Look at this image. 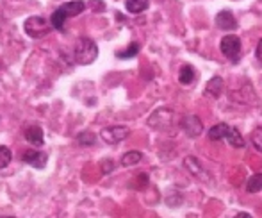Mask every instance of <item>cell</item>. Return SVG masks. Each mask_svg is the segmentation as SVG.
<instances>
[{"instance_id":"6da1fadb","label":"cell","mask_w":262,"mask_h":218,"mask_svg":"<svg viewBox=\"0 0 262 218\" xmlns=\"http://www.w3.org/2000/svg\"><path fill=\"white\" fill-rule=\"evenodd\" d=\"M98 57V47L95 45L93 39L79 38L75 45V59L79 65H90Z\"/></svg>"},{"instance_id":"7a4b0ae2","label":"cell","mask_w":262,"mask_h":218,"mask_svg":"<svg viewBox=\"0 0 262 218\" xmlns=\"http://www.w3.org/2000/svg\"><path fill=\"white\" fill-rule=\"evenodd\" d=\"M177 114L171 109H157L152 116L148 118V127L156 129V131H169L175 122Z\"/></svg>"},{"instance_id":"3957f363","label":"cell","mask_w":262,"mask_h":218,"mask_svg":"<svg viewBox=\"0 0 262 218\" xmlns=\"http://www.w3.org/2000/svg\"><path fill=\"white\" fill-rule=\"evenodd\" d=\"M24 29H25V32H27V36H31V38H34V39H39V38H45L50 32V24L43 16H31L25 20Z\"/></svg>"},{"instance_id":"277c9868","label":"cell","mask_w":262,"mask_h":218,"mask_svg":"<svg viewBox=\"0 0 262 218\" xmlns=\"http://www.w3.org/2000/svg\"><path fill=\"white\" fill-rule=\"evenodd\" d=\"M220 49L225 57H228L230 61H237L239 54H241V39L235 34H227L221 38Z\"/></svg>"},{"instance_id":"5b68a950","label":"cell","mask_w":262,"mask_h":218,"mask_svg":"<svg viewBox=\"0 0 262 218\" xmlns=\"http://www.w3.org/2000/svg\"><path fill=\"white\" fill-rule=\"evenodd\" d=\"M128 134H130L128 127H125V125H113V127L102 129L100 138L104 140L105 143H109V145H116V143L127 140Z\"/></svg>"},{"instance_id":"8992f818","label":"cell","mask_w":262,"mask_h":218,"mask_svg":"<svg viewBox=\"0 0 262 218\" xmlns=\"http://www.w3.org/2000/svg\"><path fill=\"white\" fill-rule=\"evenodd\" d=\"M182 129L186 131V134L189 138H198V136L204 132V124H202L200 116L196 114H191V116H184V120L180 122Z\"/></svg>"},{"instance_id":"52a82bcc","label":"cell","mask_w":262,"mask_h":218,"mask_svg":"<svg viewBox=\"0 0 262 218\" xmlns=\"http://www.w3.org/2000/svg\"><path fill=\"white\" fill-rule=\"evenodd\" d=\"M24 161L27 165L34 166V168H45L47 166V161H49V157H47L45 152H41V150H25L24 152Z\"/></svg>"},{"instance_id":"ba28073f","label":"cell","mask_w":262,"mask_h":218,"mask_svg":"<svg viewBox=\"0 0 262 218\" xmlns=\"http://www.w3.org/2000/svg\"><path fill=\"white\" fill-rule=\"evenodd\" d=\"M216 25L223 31H232V29L237 27V20L230 11H221L216 16Z\"/></svg>"},{"instance_id":"9c48e42d","label":"cell","mask_w":262,"mask_h":218,"mask_svg":"<svg viewBox=\"0 0 262 218\" xmlns=\"http://www.w3.org/2000/svg\"><path fill=\"white\" fill-rule=\"evenodd\" d=\"M184 165H186V168L189 170L191 173H193L194 177H198V179H202V181H209V177H207V172H205V168L200 165V161L196 160V157H186V161H184Z\"/></svg>"},{"instance_id":"30bf717a","label":"cell","mask_w":262,"mask_h":218,"mask_svg":"<svg viewBox=\"0 0 262 218\" xmlns=\"http://www.w3.org/2000/svg\"><path fill=\"white\" fill-rule=\"evenodd\" d=\"M25 140H27L29 143H32V145L41 147L43 145L41 127H39V125H31V127H27V131H25Z\"/></svg>"},{"instance_id":"8fae6325","label":"cell","mask_w":262,"mask_h":218,"mask_svg":"<svg viewBox=\"0 0 262 218\" xmlns=\"http://www.w3.org/2000/svg\"><path fill=\"white\" fill-rule=\"evenodd\" d=\"M221 91H223V79L221 77H212L207 83V86H205V95L217 98L221 95Z\"/></svg>"},{"instance_id":"7c38bea8","label":"cell","mask_w":262,"mask_h":218,"mask_svg":"<svg viewBox=\"0 0 262 218\" xmlns=\"http://www.w3.org/2000/svg\"><path fill=\"white\" fill-rule=\"evenodd\" d=\"M225 140H227V142L230 143L234 149H241V147L245 145V140H243L241 132H239L235 127H230V125H228V131H227V136H225Z\"/></svg>"},{"instance_id":"4fadbf2b","label":"cell","mask_w":262,"mask_h":218,"mask_svg":"<svg viewBox=\"0 0 262 218\" xmlns=\"http://www.w3.org/2000/svg\"><path fill=\"white\" fill-rule=\"evenodd\" d=\"M61 9L66 13V16H77V14H80L84 9H86V4H84L82 0H75V2H66L64 6L61 7Z\"/></svg>"},{"instance_id":"5bb4252c","label":"cell","mask_w":262,"mask_h":218,"mask_svg":"<svg viewBox=\"0 0 262 218\" xmlns=\"http://www.w3.org/2000/svg\"><path fill=\"white\" fill-rule=\"evenodd\" d=\"M194 77H196V72H194V68L191 65H184L182 68H180L179 72V81L180 84H191L194 81Z\"/></svg>"},{"instance_id":"9a60e30c","label":"cell","mask_w":262,"mask_h":218,"mask_svg":"<svg viewBox=\"0 0 262 218\" xmlns=\"http://www.w3.org/2000/svg\"><path fill=\"white\" fill-rule=\"evenodd\" d=\"M127 6V11L132 14H139L143 13L145 9H148V0H127L125 2Z\"/></svg>"},{"instance_id":"2e32d148","label":"cell","mask_w":262,"mask_h":218,"mask_svg":"<svg viewBox=\"0 0 262 218\" xmlns=\"http://www.w3.org/2000/svg\"><path fill=\"white\" fill-rule=\"evenodd\" d=\"M227 131H228V125L227 124L214 125V127L209 131V140H210V142H220V140H225V136H227Z\"/></svg>"},{"instance_id":"e0dca14e","label":"cell","mask_w":262,"mask_h":218,"mask_svg":"<svg viewBox=\"0 0 262 218\" xmlns=\"http://www.w3.org/2000/svg\"><path fill=\"white\" fill-rule=\"evenodd\" d=\"M262 190V173H253L248 181H246V191L250 193H257Z\"/></svg>"},{"instance_id":"ac0fdd59","label":"cell","mask_w":262,"mask_h":218,"mask_svg":"<svg viewBox=\"0 0 262 218\" xmlns=\"http://www.w3.org/2000/svg\"><path fill=\"white\" fill-rule=\"evenodd\" d=\"M141 160H143L141 152H138V150H130V152H127V154L121 156V165L123 166H134V165H138Z\"/></svg>"},{"instance_id":"d6986e66","label":"cell","mask_w":262,"mask_h":218,"mask_svg":"<svg viewBox=\"0 0 262 218\" xmlns=\"http://www.w3.org/2000/svg\"><path fill=\"white\" fill-rule=\"evenodd\" d=\"M66 13L64 11L59 7V9H55L54 11V14H52V18H50V22H52V27H55V29H62L64 27V22H66Z\"/></svg>"},{"instance_id":"ffe728a7","label":"cell","mask_w":262,"mask_h":218,"mask_svg":"<svg viewBox=\"0 0 262 218\" xmlns=\"http://www.w3.org/2000/svg\"><path fill=\"white\" fill-rule=\"evenodd\" d=\"M138 52H139V43H130L127 50H120V52H118V57L120 59H130L132 55H136Z\"/></svg>"},{"instance_id":"44dd1931","label":"cell","mask_w":262,"mask_h":218,"mask_svg":"<svg viewBox=\"0 0 262 218\" xmlns=\"http://www.w3.org/2000/svg\"><path fill=\"white\" fill-rule=\"evenodd\" d=\"M11 163V150L7 147L0 145V168H6Z\"/></svg>"},{"instance_id":"7402d4cb","label":"cell","mask_w":262,"mask_h":218,"mask_svg":"<svg viewBox=\"0 0 262 218\" xmlns=\"http://www.w3.org/2000/svg\"><path fill=\"white\" fill-rule=\"evenodd\" d=\"M77 142H79V145H82V147L93 145V143H95V134H91V132H82V134L77 136Z\"/></svg>"},{"instance_id":"603a6c76","label":"cell","mask_w":262,"mask_h":218,"mask_svg":"<svg viewBox=\"0 0 262 218\" xmlns=\"http://www.w3.org/2000/svg\"><path fill=\"white\" fill-rule=\"evenodd\" d=\"M252 143L259 152H262V127H257L252 132Z\"/></svg>"},{"instance_id":"cb8c5ba5","label":"cell","mask_w":262,"mask_h":218,"mask_svg":"<svg viewBox=\"0 0 262 218\" xmlns=\"http://www.w3.org/2000/svg\"><path fill=\"white\" fill-rule=\"evenodd\" d=\"M255 54H257V59L262 63V39L259 43H257V50H255Z\"/></svg>"}]
</instances>
